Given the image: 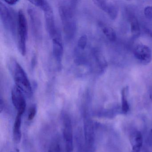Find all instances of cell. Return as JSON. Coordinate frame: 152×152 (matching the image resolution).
Segmentation results:
<instances>
[{
    "label": "cell",
    "instance_id": "cell-7",
    "mask_svg": "<svg viewBox=\"0 0 152 152\" xmlns=\"http://www.w3.org/2000/svg\"><path fill=\"white\" fill-rule=\"evenodd\" d=\"M88 44V38L86 35H82L78 40L74 51V59L75 64L80 67H84L88 64L86 50Z\"/></svg>",
    "mask_w": 152,
    "mask_h": 152
},
{
    "label": "cell",
    "instance_id": "cell-12",
    "mask_svg": "<svg viewBox=\"0 0 152 152\" xmlns=\"http://www.w3.org/2000/svg\"><path fill=\"white\" fill-rule=\"evenodd\" d=\"M136 58L143 64H148L152 60V53L149 47L142 44L138 45L134 51Z\"/></svg>",
    "mask_w": 152,
    "mask_h": 152
},
{
    "label": "cell",
    "instance_id": "cell-6",
    "mask_svg": "<svg viewBox=\"0 0 152 152\" xmlns=\"http://www.w3.org/2000/svg\"><path fill=\"white\" fill-rule=\"evenodd\" d=\"M27 12L33 38L36 42H40L42 40L43 33L40 16L38 11L32 7H28Z\"/></svg>",
    "mask_w": 152,
    "mask_h": 152
},
{
    "label": "cell",
    "instance_id": "cell-2",
    "mask_svg": "<svg viewBox=\"0 0 152 152\" xmlns=\"http://www.w3.org/2000/svg\"><path fill=\"white\" fill-rule=\"evenodd\" d=\"M10 66L15 86L27 97H31L33 94L32 88L25 71L18 62L15 59L11 60Z\"/></svg>",
    "mask_w": 152,
    "mask_h": 152
},
{
    "label": "cell",
    "instance_id": "cell-8",
    "mask_svg": "<svg viewBox=\"0 0 152 152\" xmlns=\"http://www.w3.org/2000/svg\"><path fill=\"white\" fill-rule=\"evenodd\" d=\"M63 137L65 143L66 152H73L74 139L71 118L67 115L63 119Z\"/></svg>",
    "mask_w": 152,
    "mask_h": 152
},
{
    "label": "cell",
    "instance_id": "cell-5",
    "mask_svg": "<svg viewBox=\"0 0 152 152\" xmlns=\"http://www.w3.org/2000/svg\"><path fill=\"white\" fill-rule=\"evenodd\" d=\"M18 43L19 52L23 56L26 53V42L28 37V26L26 18L23 11L19 10L18 14V25L17 30Z\"/></svg>",
    "mask_w": 152,
    "mask_h": 152
},
{
    "label": "cell",
    "instance_id": "cell-13",
    "mask_svg": "<svg viewBox=\"0 0 152 152\" xmlns=\"http://www.w3.org/2000/svg\"><path fill=\"white\" fill-rule=\"evenodd\" d=\"M94 3L101 10L107 14L112 20L116 19L118 16V7L111 1H94Z\"/></svg>",
    "mask_w": 152,
    "mask_h": 152
},
{
    "label": "cell",
    "instance_id": "cell-3",
    "mask_svg": "<svg viewBox=\"0 0 152 152\" xmlns=\"http://www.w3.org/2000/svg\"><path fill=\"white\" fill-rule=\"evenodd\" d=\"M29 1L43 10L46 29L50 37L52 39L60 31L57 27L54 12L51 6L48 1L44 0H31Z\"/></svg>",
    "mask_w": 152,
    "mask_h": 152
},
{
    "label": "cell",
    "instance_id": "cell-25",
    "mask_svg": "<svg viewBox=\"0 0 152 152\" xmlns=\"http://www.w3.org/2000/svg\"><path fill=\"white\" fill-rule=\"evenodd\" d=\"M4 107V101L2 99V98H1V100H0V110L1 112H2Z\"/></svg>",
    "mask_w": 152,
    "mask_h": 152
},
{
    "label": "cell",
    "instance_id": "cell-19",
    "mask_svg": "<svg viewBox=\"0 0 152 152\" xmlns=\"http://www.w3.org/2000/svg\"><path fill=\"white\" fill-rule=\"evenodd\" d=\"M130 138L131 143L132 146L137 145L142 147L143 142V137L140 132L137 131L132 133Z\"/></svg>",
    "mask_w": 152,
    "mask_h": 152
},
{
    "label": "cell",
    "instance_id": "cell-24",
    "mask_svg": "<svg viewBox=\"0 0 152 152\" xmlns=\"http://www.w3.org/2000/svg\"><path fill=\"white\" fill-rule=\"evenodd\" d=\"M141 147L137 145L132 146V152H140Z\"/></svg>",
    "mask_w": 152,
    "mask_h": 152
},
{
    "label": "cell",
    "instance_id": "cell-23",
    "mask_svg": "<svg viewBox=\"0 0 152 152\" xmlns=\"http://www.w3.org/2000/svg\"><path fill=\"white\" fill-rule=\"evenodd\" d=\"M147 142L149 145H152V130L149 132V135L148 137Z\"/></svg>",
    "mask_w": 152,
    "mask_h": 152
},
{
    "label": "cell",
    "instance_id": "cell-17",
    "mask_svg": "<svg viewBox=\"0 0 152 152\" xmlns=\"http://www.w3.org/2000/svg\"><path fill=\"white\" fill-rule=\"evenodd\" d=\"M129 92V88L126 87L123 89L121 91L122 96V111L124 113H127L129 109V103H128V94Z\"/></svg>",
    "mask_w": 152,
    "mask_h": 152
},
{
    "label": "cell",
    "instance_id": "cell-20",
    "mask_svg": "<svg viewBox=\"0 0 152 152\" xmlns=\"http://www.w3.org/2000/svg\"><path fill=\"white\" fill-rule=\"evenodd\" d=\"M36 112H37V110H36V107L35 106H32L30 107L28 116V119L29 121H32L34 119L36 114Z\"/></svg>",
    "mask_w": 152,
    "mask_h": 152
},
{
    "label": "cell",
    "instance_id": "cell-1",
    "mask_svg": "<svg viewBox=\"0 0 152 152\" xmlns=\"http://www.w3.org/2000/svg\"><path fill=\"white\" fill-rule=\"evenodd\" d=\"M78 1H58V12L66 40H72L77 31L76 10Z\"/></svg>",
    "mask_w": 152,
    "mask_h": 152
},
{
    "label": "cell",
    "instance_id": "cell-4",
    "mask_svg": "<svg viewBox=\"0 0 152 152\" xmlns=\"http://www.w3.org/2000/svg\"><path fill=\"white\" fill-rule=\"evenodd\" d=\"M0 17L5 29L13 37L17 35L18 15L6 3L0 2Z\"/></svg>",
    "mask_w": 152,
    "mask_h": 152
},
{
    "label": "cell",
    "instance_id": "cell-9",
    "mask_svg": "<svg viewBox=\"0 0 152 152\" xmlns=\"http://www.w3.org/2000/svg\"><path fill=\"white\" fill-rule=\"evenodd\" d=\"M53 57L58 69L62 67V59L64 55V46L60 32L51 39Z\"/></svg>",
    "mask_w": 152,
    "mask_h": 152
},
{
    "label": "cell",
    "instance_id": "cell-27",
    "mask_svg": "<svg viewBox=\"0 0 152 152\" xmlns=\"http://www.w3.org/2000/svg\"><path fill=\"white\" fill-rule=\"evenodd\" d=\"M150 98L151 100H152V90L150 91Z\"/></svg>",
    "mask_w": 152,
    "mask_h": 152
},
{
    "label": "cell",
    "instance_id": "cell-26",
    "mask_svg": "<svg viewBox=\"0 0 152 152\" xmlns=\"http://www.w3.org/2000/svg\"><path fill=\"white\" fill-rule=\"evenodd\" d=\"M146 33L148 35H150L151 37H152V31L151 30H149L148 29H146L145 30Z\"/></svg>",
    "mask_w": 152,
    "mask_h": 152
},
{
    "label": "cell",
    "instance_id": "cell-14",
    "mask_svg": "<svg viewBox=\"0 0 152 152\" xmlns=\"http://www.w3.org/2000/svg\"><path fill=\"white\" fill-rule=\"evenodd\" d=\"M22 115L17 114L13 127V137L15 141L17 143H19L21 141L22 138Z\"/></svg>",
    "mask_w": 152,
    "mask_h": 152
},
{
    "label": "cell",
    "instance_id": "cell-18",
    "mask_svg": "<svg viewBox=\"0 0 152 152\" xmlns=\"http://www.w3.org/2000/svg\"><path fill=\"white\" fill-rule=\"evenodd\" d=\"M102 27V31L106 37L110 41L114 42L116 39V34L114 30L110 26H105L103 25H100Z\"/></svg>",
    "mask_w": 152,
    "mask_h": 152
},
{
    "label": "cell",
    "instance_id": "cell-22",
    "mask_svg": "<svg viewBox=\"0 0 152 152\" xmlns=\"http://www.w3.org/2000/svg\"><path fill=\"white\" fill-rule=\"evenodd\" d=\"M18 2V0H6L4 1V2L9 5V6H13V5H15L17 2Z\"/></svg>",
    "mask_w": 152,
    "mask_h": 152
},
{
    "label": "cell",
    "instance_id": "cell-15",
    "mask_svg": "<svg viewBox=\"0 0 152 152\" xmlns=\"http://www.w3.org/2000/svg\"><path fill=\"white\" fill-rule=\"evenodd\" d=\"M93 55L99 69L100 71H104L107 66V63L104 56L97 50H93Z\"/></svg>",
    "mask_w": 152,
    "mask_h": 152
},
{
    "label": "cell",
    "instance_id": "cell-28",
    "mask_svg": "<svg viewBox=\"0 0 152 152\" xmlns=\"http://www.w3.org/2000/svg\"><path fill=\"white\" fill-rule=\"evenodd\" d=\"M143 152H149V151H148V150H145V151H144Z\"/></svg>",
    "mask_w": 152,
    "mask_h": 152
},
{
    "label": "cell",
    "instance_id": "cell-11",
    "mask_svg": "<svg viewBox=\"0 0 152 152\" xmlns=\"http://www.w3.org/2000/svg\"><path fill=\"white\" fill-rule=\"evenodd\" d=\"M84 135L85 145L87 148L91 149L95 142V134L94 124L90 118L85 116L84 119Z\"/></svg>",
    "mask_w": 152,
    "mask_h": 152
},
{
    "label": "cell",
    "instance_id": "cell-16",
    "mask_svg": "<svg viewBox=\"0 0 152 152\" xmlns=\"http://www.w3.org/2000/svg\"><path fill=\"white\" fill-rule=\"evenodd\" d=\"M130 22L132 34L135 38L139 37L140 35V31L137 19L134 16H132L130 18Z\"/></svg>",
    "mask_w": 152,
    "mask_h": 152
},
{
    "label": "cell",
    "instance_id": "cell-10",
    "mask_svg": "<svg viewBox=\"0 0 152 152\" xmlns=\"http://www.w3.org/2000/svg\"><path fill=\"white\" fill-rule=\"evenodd\" d=\"M11 99L13 105L17 110L18 113L23 115L26 109V100L25 94L17 86H14L12 88Z\"/></svg>",
    "mask_w": 152,
    "mask_h": 152
},
{
    "label": "cell",
    "instance_id": "cell-21",
    "mask_svg": "<svg viewBox=\"0 0 152 152\" xmlns=\"http://www.w3.org/2000/svg\"><path fill=\"white\" fill-rule=\"evenodd\" d=\"M144 14L145 16L148 19H152V7L148 6L144 10Z\"/></svg>",
    "mask_w": 152,
    "mask_h": 152
}]
</instances>
